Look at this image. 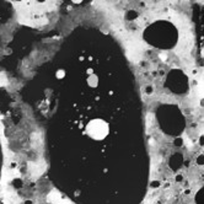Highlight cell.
Returning <instances> with one entry per match:
<instances>
[{
    "label": "cell",
    "instance_id": "12",
    "mask_svg": "<svg viewBox=\"0 0 204 204\" xmlns=\"http://www.w3.org/2000/svg\"><path fill=\"white\" fill-rule=\"evenodd\" d=\"M199 144H200L202 146L204 145V135H200V137H199Z\"/></svg>",
    "mask_w": 204,
    "mask_h": 204
},
{
    "label": "cell",
    "instance_id": "11",
    "mask_svg": "<svg viewBox=\"0 0 204 204\" xmlns=\"http://www.w3.org/2000/svg\"><path fill=\"white\" fill-rule=\"evenodd\" d=\"M175 180H176V182H181V181L183 180V176H182V175H177Z\"/></svg>",
    "mask_w": 204,
    "mask_h": 204
},
{
    "label": "cell",
    "instance_id": "10",
    "mask_svg": "<svg viewBox=\"0 0 204 204\" xmlns=\"http://www.w3.org/2000/svg\"><path fill=\"white\" fill-rule=\"evenodd\" d=\"M150 186H151V188H157V187L160 186V182H157V181H151Z\"/></svg>",
    "mask_w": 204,
    "mask_h": 204
},
{
    "label": "cell",
    "instance_id": "6",
    "mask_svg": "<svg viewBox=\"0 0 204 204\" xmlns=\"http://www.w3.org/2000/svg\"><path fill=\"white\" fill-rule=\"evenodd\" d=\"M196 203L197 204H204V187L200 188L196 194Z\"/></svg>",
    "mask_w": 204,
    "mask_h": 204
},
{
    "label": "cell",
    "instance_id": "9",
    "mask_svg": "<svg viewBox=\"0 0 204 204\" xmlns=\"http://www.w3.org/2000/svg\"><path fill=\"white\" fill-rule=\"evenodd\" d=\"M197 164L199 166H204V155H199L197 157Z\"/></svg>",
    "mask_w": 204,
    "mask_h": 204
},
{
    "label": "cell",
    "instance_id": "2",
    "mask_svg": "<svg viewBox=\"0 0 204 204\" xmlns=\"http://www.w3.org/2000/svg\"><path fill=\"white\" fill-rule=\"evenodd\" d=\"M156 118L160 128L167 135L178 137L186 127L184 116L176 105L165 103L159 106L156 109Z\"/></svg>",
    "mask_w": 204,
    "mask_h": 204
},
{
    "label": "cell",
    "instance_id": "3",
    "mask_svg": "<svg viewBox=\"0 0 204 204\" xmlns=\"http://www.w3.org/2000/svg\"><path fill=\"white\" fill-rule=\"evenodd\" d=\"M161 31L156 30L155 26H150L145 31L144 38L150 44L159 48H171L176 44L177 31L169 22H160Z\"/></svg>",
    "mask_w": 204,
    "mask_h": 204
},
{
    "label": "cell",
    "instance_id": "7",
    "mask_svg": "<svg viewBox=\"0 0 204 204\" xmlns=\"http://www.w3.org/2000/svg\"><path fill=\"white\" fill-rule=\"evenodd\" d=\"M173 145L177 146V147L182 146V145H183V139H182L181 137H176V138H175V141H173Z\"/></svg>",
    "mask_w": 204,
    "mask_h": 204
},
{
    "label": "cell",
    "instance_id": "5",
    "mask_svg": "<svg viewBox=\"0 0 204 204\" xmlns=\"http://www.w3.org/2000/svg\"><path fill=\"white\" fill-rule=\"evenodd\" d=\"M170 167L173 170V171H177L181 166H182V164H183V156H182V154H180V153H176V154H173L171 157H170Z\"/></svg>",
    "mask_w": 204,
    "mask_h": 204
},
{
    "label": "cell",
    "instance_id": "4",
    "mask_svg": "<svg viewBox=\"0 0 204 204\" xmlns=\"http://www.w3.org/2000/svg\"><path fill=\"white\" fill-rule=\"evenodd\" d=\"M166 87L172 94L182 95L186 94L188 90V79L181 70H172L170 71L167 79H166Z\"/></svg>",
    "mask_w": 204,
    "mask_h": 204
},
{
    "label": "cell",
    "instance_id": "1",
    "mask_svg": "<svg viewBox=\"0 0 204 204\" xmlns=\"http://www.w3.org/2000/svg\"><path fill=\"white\" fill-rule=\"evenodd\" d=\"M54 182L78 204H139L147 156L143 113L133 83L106 80L92 68L59 95L50 121Z\"/></svg>",
    "mask_w": 204,
    "mask_h": 204
},
{
    "label": "cell",
    "instance_id": "8",
    "mask_svg": "<svg viewBox=\"0 0 204 204\" xmlns=\"http://www.w3.org/2000/svg\"><path fill=\"white\" fill-rule=\"evenodd\" d=\"M153 91H154V87H153L151 85H147V86L145 87V94H146V95H151Z\"/></svg>",
    "mask_w": 204,
    "mask_h": 204
}]
</instances>
